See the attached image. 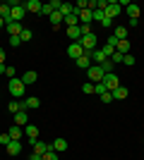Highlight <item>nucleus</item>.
I'll use <instances>...</instances> for the list:
<instances>
[{
  "mask_svg": "<svg viewBox=\"0 0 144 160\" xmlns=\"http://www.w3.org/2000/svg\"><path fill=\"white\" fill-rule=\"evenodd\" d=\"M7 108H10V112H12V115H17V112H19V110H22V103H17V100H12V103H10V105H7Z\"/></svg>",
  "mask_w": 144,
  "mask_h": 160,
  "instance_id": "obj_32",
  "label": "nucleus"
},
{
  "mask_svg": "<svg viewBox=\"0 0 144 160\" xmlns=\"http://www.w3.org/2000/svg\"><path fill=\"white\" fill-rule=\"evenodd\" d=\"M0 65H5V50L0 48Z\"/></svg>",
  "mask_w": 144,
  "mask_h": 160,
  "instance_id": "obj_44",
  "label": "nucleus"
},
{
  "mask_svg": "<svg viewBox=\"0 0 144 160\" xmlns=\"http://www.w3.org/2000/svg\"><path fill=\"white\" fill-rule=\"evenodd\" d=\"M22 7H24L27 12H41L43 2H39V0H27V2H22Z\"/></svg>",
  "mask_w": 144,
  "mask_h": 160,
  "instance_id": "obj_9",
  "label": "nucleus"
},
{
  "mask_svg": "<svg viewBox=\"0 0 144 160\" xmlns=\"http://www.w3.org/2000/svg\"><path fill=\"white\" fill-rule=\"evenodd\" d=\"M113 36H115L118 41H125V38H127V27H115Z\"/></svg>",
  "mask_w": 144,
  "mask_h": 160,
  "instance_id": "obj_24",
  "label": "nucleus"
},
{
  "mask_svg": "<svg viewBox=\"0 0 144 160\" xmlns=\"http://www.w3.org/2000/svg\"><path fill=\"white\" fill-rule=\"evenodd\" d=\"M67 36L72 41H79L82 38V31H79V27H67Z\"/></svg>",
  "mask_w": 144,
  "mask_h": 160,
  "instance_id": "obj_23",
  "label": "nucleus"
},
{
  "mask_svg": "<svg viewBox=\"0 0 144 160\" xmlns=\"http://www.w3.org/2000/svg\"><path fill=\"white\" fill-rule=\"evenodd\" d=\"M31 36H34V33L29 31V29H27V27L22 29V33H19V38H22V43H27V41H31Z\"/></svg>",
  "mask_w": 144,
  "mask_h": 160,
  "instance_id": "obj_30",
  "label": "nucleus"
},
{
  "mask_svg": "<svg viewBox=\"0 0 144 160\" xmlns=\"http://www.w3.org/2000/svg\"><path fill=\"white\" fill-rule=\"evenodd\" d=\"M101 100H103V103H113V96H110V91H106V93H101Z\"/></svg>",
  "mask_w": 144,
  "mask_h": 160,
  "instance_id": "obj_39",
  "label": "nucleus"
},
{
  "mask_svg": "<svg viewBox=\"0 0 144 160\" xmlns=\"http://www.w3.org/2000/svg\"><path fill=\"white\" fill-rule=\"evenodd\" d=\"M3 27H5V19H3V17H0V29H3Z\"/></svg>",
  "mask_w": 144,
  "mask_h": 160,
  "instance_id": "obj_47",
  "label": "nucleus"
},
{
  "mask_svg": "<svg viewBox=\"0 0 144 160\" xmlns=\"http://www.w3.org/2000/svg\"><path fill=\"white\" fill-rule=\"evenodd\" d=\"M94 19H96V22H103V19H106L103 10H94Z\"/></svg>",
  "mask_w": 144,
  "mask_h": 160,
  "instance_id": "obj_37",
  "label": "nucleus"
},
{
  "mask_svg": "<svg viewBox=\"0 0 144 160\" xmlns=\"http://www.w3.org/2000/svg\"><path fill=\"white\" fill-rule=\"evenodd\" d=\"M5 69H7V65H0V74H5Z\"/></svg>",
  "mask_w": 144,
  "mask_h": 160,
  "instance_id": "obj_46",
  "label": "nucleus"
},
{
  "mask_svg": "<svg viewBox=\"0 0 144 160\" xmlns=\"http://www.w3.org/2000/svg\"><path fill=\"white\" fill-rule=\"evenodd\" d=\"M94 93H96V96L106 93V86H103V84H94Z\"/></svg>",
  "mask_w": 144,
  "mask_h": 160,
  "instance_id": "obj_36",
  "label": "nucleus"
},
{
  "mask_svg": "<svg viewBox=\"0 0 144 160\" xmlns=\"http://www.w3.org/2000/svg\"><path fill=\"white\" fill-rule=\"evenodd\" d=\"M67 55L72 58V60H79V58L84 55L82 43H79V41H72V46H67Z\"/></svg>",
  "mask_w": 144,
  "mask_h": 160,
  "instance_id": "obj_7",
  "label": "nucleus"
},
{
  "mask_svg": "<svg viewBox=\"0 0 144 160\" xmlns=\"http://www.w3.org/2000/svg\"><path fill=\"white\" fill-rule=\"evenodd\" d=\"M103 60H108V58L103 55V50H101V48H96L94 53H91V65H101Z\"/></svg>",
  "mask_w": 144,
  "mask_h": 160,
  "instance_id": "obj_19",
  "label": "nucleus"
},
{
  "mask_svg": "<svg viewBox=\"0 0 144 160\" xmlns=\"http://www.w3.org/2000/svg\"><path fill=\"white\" fill-rule=\"evenodd\" d=\"M41 160H58V153H55L53 148H51L48 153H43V155H41Z\"/></svg>",
  "mask_w": 144,
  "mask_h": 160,
  "instance_id": "obj_33",
  "label": "nucleus"
},
{
  "mask_svg": "<svg viewBox=\"0 0 144 160\" xmlns=\"http://www.w3.org/2000/svg\"><path fill=\"white\" fill-rule=\"evenodd\" d=\"M53 12H58V10L53 7V2H43V7H41V12H39V14H46V17H51Z\"/></svg>",
  "mask_w": 144,
  "mask_h": 160,
  "instance_id": "obj_27",
  "label": "nucleus"
},
{
  "mask_svg": "<svg viewBox=\"0 0 144 160\" xmlns=\"http://www.w3.org/2000/svg\"><path fill=\"white\" fill-rule=\"evenodd\" d=\"M139 10H142V7L135 5V2H127V5H125V12L130 14V19H139Z\"/></svg>",
  "mask_w": 144,
  "mask_h": 160,
  "instance_id": "obj_12",
  "label": "nucleus"
},
{
  "mask_svg": "<svg viewBox=\"0 0 144 160\" xmlns=\"http://www.w3.org/2000/svg\"><path fill=\"white\" fill-rule=\"evenodd\" d=\"M123 65H127V67L135 65V58H132V55H125V58H123Z\"/></svg>",
  "mask_w": 144,
  "mask_h": 160,
  "instance_id": "obj_42",
  "label": "nucleus"
},
{
  "mask_svg": "<svg viewBox=\"0 0 144 160\" xmlns=\"http://www.w3.org/2000/svg\"><path fill=\"white\" fill-rule=\"evenodd\" d=\"M123 58H125V55H123V53H118V50H115V53L110 55V62H113V65H120V62H123Z\"/></svg>",
  "mask_w": 144,
  "mask_h": 160,
  "instance_id": "obj_31",
  "label": "nucleus"
},
{
  "mask_svg": "<svg viewBox=\"0 0 144 160\" xmlns=\"http://www.w3.org/2000/svg\"><path fill=\"white\" fill-rule=\"evenodd\" d=\"M120 12H123V5H120L118 0H113V2H110V0H108V7L103 10V14H106L108 19H113V17H118V14H120Z\"/></svg>",
  "mask_w": 144,
  "mask_h": 160,
  "instance_id": "obj_5",
  "label": "nucleus"
},
{
  "mask_svg": "<svg viewBox=\"0 0 144 160\" xmlns=\"http://www.w3.org/2000/svg\"><path fill=\"white\" fill-rule=\"evenodd\" d=\"M14 124H17V127H22V129L29 124V115H27V110H19V112L14 115Z\"/></svg>",
  "mask_w": 144,
  "mask_h": 160,
  "instance_id": "obj_10",
  "label": "nucleus"
},
{
  "mask_svg": "<svg viewBox=\"0 0 144 160\" xmlns=\"http://www.w3.org/2000/svg\"><path fill=\"white\" fill-rule=\"evenodd\" d=\"M51 148H53L55 153H62V151H67V141L65 139H55L53 143H51Z\"/></svg>",
  "mask_w": 144,
  "mask_h": 160,
  "instance_id": "obj_20",
  "label": "nucleus"
},
{
  "mask_svg": "<svg viewBox=\"0 0 144 160\" xmlns=\"http://www.w3.org/2000/svg\"><path fill=\"white\" fill-rule=\"evenodd\" d=\"M75 62L82 67V69H89V67H91V53H87V50H84V55L79 58V60H75Z\"/></svg>",
  "mask_w": 144,
  "mask_h": 160,
  "instance_id": "obj_18",
  "label": "nucleus"
},
{
  "mask_svg": "<svg viewBox=\"0 0 144 160\" xmlns=\"http://www.w3.org/2000/svg\"><path fill=\"white\" fill-rule=\"evenodd\" d=\"M72 10H75V5H70V2H62L58 12H60L62 17H70V14H72Z\"/></svg>",
  "mask_w": 144,
  "mask_h": 160,
  "instance_id": "obj_25",
  "label": "nucleus"
},
{
  "mask_svg": "<svg viewBox=\"0 0 144 160\" xmlns=\"http://www.w3.org/2000/svg\"><path fill=\"white\" fill-rule=\"evenodd\" d=\"M10 46H12V48L22 46V38H19V36H10Z\"/></svg>",
  "mask_w": 144,
  "mask_h": 160,
  "instance_id": "obj_35",
  "label": "nucleus"
},
{
  "mask_svg": "<svg viewBox=\"0 0 144 160\" xmlns=\"http://www.w3.org/2000/svg\"><path fill=\"white\" fill-rule=\"evenodd\" d=\"M24 136H29L31 141H36L39 139V127H36V124H27V127H24Z\"/></svg>",
  "mask_w": 144,
  "mask_h": 160,
  "instance_id": "obj_16",
  "label": "nucleus"
},
{
  "mask_svg": "<svg viewBox=\"0 0 144 160\" xmlns=\"http://www.w3.org/2000/svg\"><path fill=\"white\" fill-rule=\"evenodd\" d=\"M31 143H34V153H39V155L51 151V143H43V141H31Z\"/></svg>",
  "mask_w": 144,
  "mask_h": 160,
  "instance_id": "obj_15",
  "label": "nucleus"
},
{
  "mask_svg": "<svg viewBox=\"0 0 144 160\" xmlns=\"http://www.w3.org/2000/svg\"><path fill=\"white\" fill-rule=\"evenodd\" d=\"M39 105H41V100L36 98V96H29V98H24V103H22V110H36Z\"/></svg>",
  "mask_w": 144,
  "mask_h": 160,
  "instance_id": "obj_8",
  "label": "nucleus"
},
{
  "mask_svg": "<svg viewBox=\"0 0 144 160\" xmlns=\"http://www.w3.org/2000/svg\"><path fill=\"white\" fill-rule=\"evenodd\" d=\"M87 77H89L91 84H101L103 77H106V72L101 69V65H91L89 69H87Z\"/></svg>",
  "mask_w": 144,
  "mask_h": 160,
  "instance_id": "obj_2",
  "label": "nucleus"
},
{
  "mask_svg": "<svg viewBox=\"0 0 144 160\" xmlns=\"http://www.w3.org/2000/svg\"><path fill=\"white\" fill-rule=\"evenodd\" d=\"M108 7V0H96V10H106Z\"/></svg>",
  "mask_w": 144,
  "mask_h": 160,
  "instance_id": "obj_40",
  "label": "nucleus"
},
{
  "mask_svg": "<svg viewBox=\"0 0 144 160\" xmlns=\"http://www.w3.org/2000/svg\"><path fill=\"white\" fill-rule=\"evenodd\" d=\"M118 53H123V55H127V50H130V41L125 38V41H118V48H115Z\"/></svg>",
  "mask_w": 144,
  "mask_h": 160,
  "instance_id": "obj_28",
  "label": "nucleus"
},
{
  "mask_svg": "<svg viewBox=\"0 0 144 160\" xmlns=\"http://www.w3.org/2000/svg\"><path fill=\"white\" fill-rule=\"evenodd\" d=\"M29 160H41V155H39V153H31V155H29Z\"/></svg>",
  "mask_w": 144,
  "mask_h": 160,
  "instance_id": "obj_45",
  "label": "nucleus"
},
{
  "mask_svg": "<svg viewBox=\"0 0 144 160\" xmlns=\"http://www.w3.org/2000/svg\"><path fill=\"white\" fill-rule=\"evenodd\" d=\"M36 79H39V74H36L34 69H29V72L22 74V81H24V86H29V84H36Z\"/></svg>",
  "mask_w": 144,
  "mask_h": 160,
  "instance_id": "obj_14",
  "label": "nucleus"
},
{
  "mask_svg": "<svg viewBox=\"0 0 144 160\" xmlns=\"http://www.w3.org/2000/svg\"><path fill=\"white\" fill-rule=\"evenodd\" d=\"M106 46H110L113 50H115V48H118V38H115V36H108V43H106Z\"/></svg>",
  "mask_w": 144,
  "mask_h": 160,
  "instance_id": "obj_38",
  "label": "nucleus"
},
{
  "mask_svg": "<svg viewBox=\"0 0 144 160\" xmlns=\"http://www.w3.org/2000/svg\"><path fill=\"white\" fill-rule=\"evenodd\" d=\"M5 74H7V77H12V79H14V67H7V69H5Z\"/></svg>",
  "mask_w": 144,
  "mask_h": 160,
  "instance_id": "obj_43",
  "label": "nucleus"
},
{
  "mask_svg": "<svg viewBox=\"0 0 144 160\" xmlns=\"http://www.w3.org/2000/svg\"><path fill=\"white\" fill-rule=\"evenodd\" d=\"M91 19H94V12H91V10H82V12H79V24H89Z\"/></svg>",
  "mask_w": 144,
  "mask_h": 160,
  "instance_id": "obj_22",
  "label": "nucleus"
},
{
  "mask_svg": "<svg viewBox=\"0 0 144 160\" xmlns=\"http://www.w3.org/2000/svg\"><path fill=\"white\" fill-rule=\"evenodd\" d=\"M79 43H82V48L87 50V53H94L96 50V36L94 33H84L82 38H79Z\"/></svg>",
  "mask_w": 144,
  "mask_h": 160,
  "instance_id": "obj_4",
  "label": "nucleus"
},
{
  "mask_svg": "<svg viewBox=\"0 0 144 160\" xmlns=\"http://www.w3.org/2000/svg\"><path fill=\"white\" fill-rule=\"evenodd\" d=\"M10 7H12V14H10V17H12V22H19V24H22L24 14H27V10L22 7V2H17V0H14V2H10Z\"/></svg>",
  "mask_w": 144,
  "mask_h": 160,
  "instance_id": "obj_3",
  "label": "nucleus"
},
{
  "mask_svg": "<svg viewBox=\"0 0 144 160\" xmlns=\"http://www.w3.org/2000/svg\"><path fill=\"white\" fill-rule=\"evenodd\" d=\"M82 93H87V96H89V93H94V84H91V81L82 86Z\"/></svg>",
  "mask_w": 144,
  "mask_h": 160,
  "instance_id": "obj_34",
  "label": "nucleus"
},
{
  "mask_svg": "<svg viewBox=\"0 0 144 160\" xmlns=\"http://www.w3.org/2000/svg\"><path fill=\"white\" fill-rule=\"evenodd\" d=\"M10 134H0V143H3V146H7V143H10Z\"/></svg>",
  "mask_w": 144,
  "mask_h": 160,
  "instance_id": "obj_41",
  "label": "nucleus"
},
{
  "mask_svg": "<svg viewBox=\"0 0 144 160\" xmlns=\"http://www.w3.org/2000/svg\"><path fill=\"white\" fill-rule=\"evenodd\" d=\"M110 96H113V100H123V98H127V88H125V86H118V88L110 91Z\"/></svg>",
  "mask_w": 144,
  "mask_h": 160,
  "instance_id": "obj_21",
  "label": "nucleus"
},
{
  "mask_svg": "<svg viewBox=\"0 0 144 160\" xmlns=\"http://www.w3.org/2000/svg\"><path fill=\"white\" fill-rule=\"evenodd\" d=\"M7 88H10V93H12L14 98H22V96H24V91H27V86H24V81H22V79H17V77H14V79H10Z\"/></svg>",
  "mask_w": 144,
  "mask_h": 160,
  "instance_id": "obj_1",
  "label": "nucleus"
},
{
  "mask_svg": "<svg viewBox=\"0 0 144 160\" xmlns=\"http://www.w3.org/2000/svg\"><path fill=\"white\" fill-rule=\"evenodd\" d=\"M7 134H10V139H12V141H19L22 136H24V129H22V127H17V124H12Z\"/></svg>",
  "mask_w": 144,
  "mask_h": 160,
  "instance_id": "obj_17",
  "label": "nucleus"
},
{
  "mask_svg": "<svg viewBox=\"0 0 144 160\" xmlns=\"http://www.w3.org/2000/svg\"><path fill=\"white\" fill-rule=\"evenodd\" d=\"M101 84L106 86V91H113V88L120 86V79H118V74H115V72H110V74H106V77H103Z\"/></svg>",
  "mask_w": 144,
  "mask_h": 160,
  "instance_id": "obj_6",
  "label": "nucleus"
},
{
  "mask_svg": "<svg viewBox=\"0 0 144 160\" xmlns=\"http://www.w3.org/2000/svg\"><path fill=\"white\" fill-rule=\"evenodd\" d=\"M5 148H7V155H19L22 153V141H10Z\"/></svg>",
  "mask_w": 144,
  "mask_h": 160,
  "instance_id": "obj_13",
  "label": "nucleus"
},
{
  "mask_svg": "<svg viewBox=\"0 0 144 160\" xmlns=\"http://www.w3.org/2000/svg\"><path fill=\"white\" fill-rule=\"evenodd\" d=\"M62 22H65V17H62L60 12H53V14H51V24H53V29H55V27H60Z\"/></svg>",
  "mask_w": 144,
  "mask_h": 160,
  "instance_id": "obj_26",
  "label": "nucleus"
},
{
  "mask_svg": "<svg viewBox=\"0 0 144 160\" xmlns=\"http://www.w3.org/2000/svg\"><path fill=\"white\" fill-rule=\"evenodd\" d=\"M113 67H115V65L110 62V58H108V60H103V62H101V69H103L106 74H110V72H113Z\"/></svg>",
  "mask_w": 144,
  "mask_h": 160,
  "instance_id": "obj_29",
  "label": "nucleus"
},
{
  "mask_svg": "<svg viewBox=\"0 0 144 160\" xmlns=\"http://www.w3.org/2000/svg\"><path fill=\"white\" fill-rule=\"evenodd\" d=\"M5 29H7V33H10V36H19L24 27H22L19 22H7V24H5Z\"/></svg>",
  "mask_w": 144,
  "mask_h": 160,
  "instance_id": "obj_11",
  "label": "nucleus"
},
{
  "mask_svg": "<svg viewBox=\"0 0 144 160\" xmlns=\"http://www.w3.org/2000/svg\"><path fill=\"white\" fill-rule=\"evenodd\" d=\"M142 143H144V139H142Z\"/></svg>",
  "mask_w": 144,
  "mask_h": 160,
  "instance_id": "obj_48",
  "label": "nucleus"
}]
</instances>
